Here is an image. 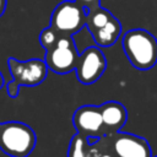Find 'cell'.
<instances>
[{
    "mask_svg": "<svg viewBox=\"0 0 157 157\" xmlns=\"http://www.w3.org/2000/svg\"><path fill=\"white\" fill-rule=\"evenodd\" d=\"M123 49L130 64L148 70L157 64V39L146 29L135 28L123 36Z\"/></svg>",
    "mask_w": 157,
    "mask_h": 157,
    "instance_id": "6da1fadb",
    "label": "cell"
},
{
    "mask_svg": "<svg viewBox=\"0 0 157 157\" xmlns=\"http://www.w3.org/2000/svg\"><path fill=\"white\" fill-rule=\"evenodd\" d=\"M37 137L33 129L21 121L0 124V148L11 157H27L36 147Z\"/></svg>",
    "mask_w": 157,
    "mask_h": 157,
    "instance_id": "7a4b0ae2",
    "label": "cell"
},
{
    "mask_svg": "<svg viewBox=\"0 0 157 157\" xmlns=\"http://www.w3.org/2000/svg\"><path fill=\"white\" fill-rule=\"evenodd\" d=\"M87 10L75 0L59 2L52 12L50 26L61 34L74 36L86 26Z\"/></svg>",
    "mask_w": 157,
    "mask_h": 157,
    "instance_id": "3957f363",
    "label": "cell"
},
{
    "mask_svg": "<svg viewBox=\"0 0 157 157\" xmlns=\"http://www.w3.org/2000/svg\"><path fill=\"white\" fill-rule=\"evenodd\" d=\"M78 56L80 54L72 36L60 33L56 43L45 50L44 60L50 71L59 75H66L71 71H75Z\"/></svg>",
    "mask_w": 157,
    "mask_h": 157,
    "instance_id": "277c9868",
    "label": "cell"
},
{
    "mask_svg": "<svg viewBox=\"0 0 157 157\" xmlns=\"http://www.w3.org/2000/svg\"><path fill=\"white\" fill-rule=\"evenodd\" d=\"M7 66L12 80L26 87H34L40 85L48 75V65L45 60L42 59H29V60H17L15 58L7 59Z\"/></svg>",
    "mask_w": 157,
    "mask_h": 157,
    "instance_id": "5b68a950",
    "label": "cell"
},
{
    "mask_svg": "<svg viewBox=\"0 0 157 157\" xmlns=\"http://www.w3.org/2000/svg\"><path fill=\"white\" fill-rule=\"evenodd\" d=\"M107 60L98 47L86 48L78 56L76 64V77L82 85L94 83L105 71Z\"/></svg>",
    "mask_w": 157,
    "mask_h": 157,
    "instance_id": "8992f818",
    "label": "cell"
},
{
    "mask_svg": "<svg viewBox=\"0 0 157 157\" xmlns=\"http://www.w3.org/2000/svg\"><path fill=\"white\" fill-rule=\"evenodd\" d=\"M72 124L77 134L86 137L88 141L105 136L101 107L82 105L77 108L72 115Z\"/></svg>",
    "mask_w": 157,
    "mask_h": 157,
    "instance_id": "52a82bcc",
    "label": "cell"
},
{
    "mask_svg": "<svg viewBox=\"0 0 157 157\" xmlns=\"http://www.w3.org/2000/svg\"><path fill=\"white\" fill-rule=\"evenodd\" d=\"M112 150L115 157H152L148 142L140 136L129 132L109 135Z\"/></svg>",
    "mask_w": 157,
    "mask_h": 157,
    "instance_id": "ba28073f",
    "label": "cell"
},
{
    "mask_svg": "<svg viewBox=\"0 0 157 157\" xmlns=\"http://www.w3.org/2000/svg\"><path fill=\"white\" fill-rule=\"evenodd\" d=\"M99 107L102 112L105 136L119 132V130L125 125L128 120V112L125 107L115 101L105 102Z\"/></svg>",
    "mask_w": 157,
    "mask_h": 157,
    "instance_id": "9c48e42d",
    "label": "cell"
},
{
    "mask_svg": "<svg viewBox=\"0 0 157 157\" xmlns=\"http://www.w3.org/2000/svg\"><path fill=\"white\" fill-rule=\"evenodd\" d=\"M121 34V25L119 22L118 18H115L114 16L101 28H98L97 31H94L93 33H91V36L93 37L94 43L98 47H110L113 45L118 38Z\"/></svg>",
    "mask_w": 157,
    "mask_h": 157,
    "instance_id": "30bf717a",
    "label": "cell"
},
{
    "mask_svg": "<svg viewBox=\"0 0 157 157\" xmlns=\"http://www.w3.org/2000/svg\"><path fill=\"white\" fill-rule=\"evenodd\" d=\"M87 157H115L109 136H103L99 139H94L93 141H88L87 150H86Z\"/></svg>",
    "mask_w": 157,
    "mask_h": 157,
    "instance_id": "8fae6325",
    "label": "cell"
},
{
    "mask_svg": "<svg viewBox=\"0 0 157 157\" xmlns=\"http://www.w3.org/2000/svg\"><path fill=\"white\" fill-rule=\"evenodd\" d=\"M112 17H113V15L108 10L103 9L102 6L94 7V9L87 11L86 27L88 28L90 33H93L94 31H97L98 28L104 26Z\"/></svg>",
    "mask_w": 157,
    "mask_h": 157,
    "instance_id": "7c38bea8",
    "label": "cell"
},
{
    "mask_svg": "<svg viewBox=\"0 0 157 157\" xmlns=\"http://www.w3.org/2000/svg\"><path fill=\"white\" fill-rule=\"evenodd\" d=\"M88 140L83 137L80 134H76L72 136L69 150H67V157H87L86 150H87Z\"/></svg>",
    "mask_w": 157,
    "mask_h": 157,
    "instance_id": "4fadbf2b",
    "label": "cell"
},
{
    "mask_svg": "<svg viewBox=\"0 0 157 157\" xmlns=\"http://www.w3.org/2000/svg\"><path fill=\"white\" fill-rule=\"evenodd\" d=\"M59 36H60V33H59L58 31H55L52 26L45 27V28L39 33V43H40V45H42L45 50H48L49 48H52V47L56 43Z\"/></svg>",
    "mask_w": 157,
    "mask_h": 157,
    "instance_id": "5bb4252c",
    "label": "cell"
},
{
    "mask_svg": "<svg viewBox=\"0 0 157 157\" xmlns=\"http://www.w3.org/2000/svg\"><path fill=\"white\" fill-rule=\"evenodd\" d=\"M20 85H17L13 80L7 82L6 83V90H7V94L11 97V98H16L18 96V92H20Z\"/></svg>",
    "mask_w": 157,
    "mask_h": 157,
    "instance_id": "9a60e30c",
    "label": "cell"
},
{
    "mask_svg": "<svg viewBox=\"0 0 157 157\" xmlns=\"http://www.w3.org/2000/svg\"><path fill=\"white\" fill-rule=\"evenodd\" d=\"M76 2H78L80 5H82L87 11L88 10H92L94 7H98L101 6V0H75Z\"/></svg>",
    "mask_w": 157,
    "mask_h": 157,
    "instance_id": "2e32d148",
    "label": "cell"
},
{
    "mask_svg": "<svg viewBox=\"0 0 157 157\" xmlns=\"http://www.w3.org/2000/svg\"><path fill=\"white\" fill-rule=\"evenodd\" d=\"M6 4H7V0H0V17L4 15L6 10Z\"/></svg>",
    "mask_w": 157,
    "mask_h": 157,
    "instance_id": "e0dca14e",
    "label": "cell"
},
{
    "mask_svg": "<svg viewBox=\"0 0 157 157\" xmlns=\"http://www.w3.org/2000/svg\"><path fill=\"white\" fill-rule=\"evenodd\" d=\"M4 83H5V81H4V76H2V74L0 72V90L2 88V86H4Z\"/></svg>",
    "mask_w": 157,
    "mask_h": 157,
    "instance_id": "ac0fdd59",
    "label": "cell"
},
{
    "mask_svg": "<svg viewBox=\"0 0 157 157\" xmlns=\"http://www.w3.org/2000/svg\"><path fill=\"white\" fill-rule=\"evenodd\" d=\"M156 157H157V156H156Z\"/></svg>",
    "mask_w": 157,
    "mask_h": 157,
    "instance_id": "d6986e66",
    "label": "cell"
},
{
    "mask_svg": "<svg viewBox=\"0 0 157 157\" xmlns=\"http://www.w3.org/2000/svg\"><path fill=\"white\" fill-rule=\"evenodd\" d=\"M0 124H1V123H0Z\"/></svg>",
    "mask_w": 157,
    "mask_h": 157,
    "instance_id": "ffe728a7",
    "label": "cell"
}]
</instances>
